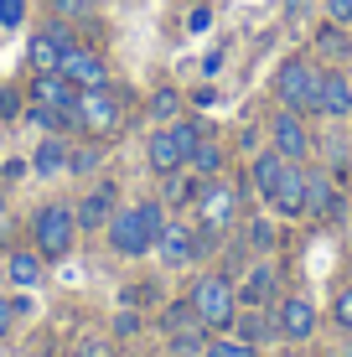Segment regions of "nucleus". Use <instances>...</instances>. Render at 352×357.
<instances>
[{
    "label": "nucleus",
    "mask_w": 352,
    "mask_h": 357,
    "mask_svg": "<svg viewBox=\"0 0 352 357\" xmlns=\"http://www.w3.org/2000/svg\"><path fill=\"white\" fill-rule=\"evenodd\" d=\"M275 321H280V342H311L321 311L306 301V295H285V301L275 305Z\"/></svg>",
    "instance_id": "9"
},
{
    "label": "nucleus",
    "mask_w": 352,
    "mask_h": 357,
    "mask_svg": "<svg viewBox=\"0 0 352 357\" xmlns=\"http://www.w3.org/2000/svg\"><path fill=\"white\" fill-rule=\"evenodd\" d=\"M275 285H280V269H275L270 259H259L244 275V285H238V305H264L275 295Z\"/></svg>",
    "instance_id": "19"
},
{
    "label": "nucleus",
    "mask_w": 352,
    "mask_h": 357,
    "mask_svg": "<svg viewBox=\"0 0 352 357\" xmlns=\"http://www.w3.org/2000/svg\"><path fill=\"white\" fill-rule=\"evenodd\" d=\"M99 166H104V145L89 135V145H78V151L68 155V171H72V176H93Z\"/></svg>",
    "instance_id": "25"
},
{
    "label": "nucleus",
    "mask_w": 352,
    "mask_h": 357,
    "mask_svg": "<svg viewBox=\"0 0 352 357\" xmlns=\"http://www.w3.org/2000/svg\"><path fill=\"white\" fill-rule=\"evenodd\" d=\"M347 166H352V130H347Z\"/></svg>",
    "instance_id": "41"
},
{
    "label": "nucleus",
    "mask_w": 352,
    "mask_h": 357,
    "mask_svg": "<svg viewBox=\"0 0 352 357\" xmlns=\"http://www.w3.org/2000/svg\"><path fill=\"white\" fill-rule=\"evenodd\" d=\"M337 171L332 166H306V218H332V223H337V218H342L347 213V197L342 192H337Z\"/></svg>",
    "instance_id": "7"
},
{
    "label": "nucleus",
    "mask_w": 352,
    "mask_h": 357,
    "mask_svg": "<svg viewBox=\"0 0 352 357\" xmlns=\"http://www.w3.org/2000/svg\"><path fill=\"white\" fill-rule=\"evenodd\" d=\"M347 218H352V192H347Z\"/></svg>",
    "instance_id": "43"
},
{
    "label": "nucleus",
    "mask_w": 352,
    "mask_h": 357,
    "mask_svg": "<svg viewBox=\"0 0 352 357\" xmlns=\"http://www.w3.org/2000/svg\"><path fill=\"white\" fill-rule=\"evenodd\" d=\"M187 301L197 305V316H202L208 331H228L234 316H238V285L228 275H197V285H192Z\"/></svg>",
    "instance_id": "4"
},
{
    "label": "nucleus",
    "mask_w": 352,
    "mask_h": 357,
    "mask_svg": "<svg viewBox=\"0 0 352 357\" xmlns=\"http://www.w3.org/2000/svg\"><path fill=\"white\" fill-rule=\"evenodd\" d=\"M57 73L72 83V89H109V63L99 52H89V47H68L63 52V63H57Z\"/></svg>",
    "instance_id": "8"
},
{
    "label": "nucleus",
    "mask_w": 352,
    "mask_h": 357,
    "mask_svg": "<svg viewBox=\"0 0 352 357\" xmlns=\"http://www.w3.org/2000/svg\"><path fill=\"white\" fill-rule=\"evenodd\" d=\"M316 114L326 119H347L352 114V78L342 68H332V73H321V93H316Z\"/></svg>",
    "instance_id": "14"
},
{
    "label": "nucleus",
    "mask_w": 352,
    "mask_h": 357,
    "mask_svg": "<svg viewBox=\"0 0 352 357\" xmlns=\"http://www.w3.org/2000/svg\"><path fill=\"white\" fill-rule=\"evenodd\" d=\"M197 213H202V223H208V228L223 233V228L238 218V197H234V187H228V181H217V176H208V181L197 187Z\"/></svg>",
    "instance_id": "10"
},
{
    "label": "nucleus",
    "mask_w": 352,
    "mask_h": 357,
    "mask_svg": "<svg viewBox=\"0 0 352 357\" xmlns=\"http://www.w3.org/2000/svg\"><path fill=\"white\" fill-rule=\"evenodd\" d=\"M270 207H275L280 218H306V166H300V161L285 166L280 187L270 192Z\"/></svg>",
    "instance_id": "13"
},
{
    "label": "nucleus",
    "mask_w": 352,
    "mask_h": 357,
    "mask_svg": "<svg viewBox=\"0 0 352 357\" xmlns=\"http://www.w3.org/2000/svg\"><path fill=\"white\" fill-rule=\"evenodd\" d=\"M89 6H99V0H89Z\"/></svg>",
    "instance_id": "44"
},
{
    "label": "nucleus",
    "mask_w": 352,
    "mask_h": 357,
    "mask_svg": "<svg viewBox=\"0 0 352 357\" xmlns=\"http://www.w3.org/2000/svg\"><path fill=\"white\" fill-rule=\"evenodd\" d=\"M72 357H114V337H78L72 342Z\"/></svg>",
    "instance_id": "33"
},
{
    "label": "nucleus",
    "mask_w": 352,
    "mask_h": 357,
    "mask_svg": "<svg viewBox=\"0 0 352 357\" xmlns=\"http://www.w3.org/2000/svg\"><path fill=\"white\" fill-rule=\"evenodd\" d=\"M316 57L321 63H347L352 57V31L337 26V21H326V26L316 31Z\"/></svg>",
    "instance_id": "23"
},
{
    "label": "nucleus",
    "mask_w": 352,
    "mask_h": 357,
    "mask_svg": "<svg viewBox=\"0 0 352 357\" xmlns=\"http://www.w3.org/2000/svg\"><path fill=\"white\" fill-rule=\"evenodd\" d=\"M234 331L238 342H249V347H270V342H280V321H275V311H264V305H238L234 316Z\"/></svg>",
    "instance_id": "11"
},
{
    "label": "nucleus",
    "mask_w": 352,
    "mask_h": 357,
    "mask_svg": "<svg viewBox=\"0 0 352 357\" xmlns=\"http://www.w3.org/2000/svg\"><path fill=\"white\" fill-rule=\"evenodd\" d=\"M21 114H26V93H21L16 83H6V89H0V119H10V125H16Z\"/></svg>",
    "instance_id": "32"
},
{
    "label": "nucleus",
    "mask_w": 352,
    "mask_h": 357,
    "mask_svg": "<svg viewBox=\"0 0 352 357\" xmlns=\"http://www.w3.org/2000/svg\"><path fill=\"white\" fill-rule=\"evenodd\" d=\"M270 145L285 155V161H311V151H316V140H311L306 130V114H296V109H280V114L270 119Z\"/></svg>",
    "instance_id": "6"
},
{
    "label": "nucleus",
    "mask_w": 352,
    "mask_h": 357,
    "mask_svg": "<svg viewBox=\"0 0 352 357\" xmlns=\"http://www.w3.org/2000/svg\"><path fill=\"white\" fill-rule=\"evenodd\" d=\"M57 63H63V47H57L47 31H36V36H31V68H36V73H52Z\"/></svg>",
    "instance_id": "26"
},
{
    "label": "nucleus",
    "mask_w": 352,
    "mask_h": 357,
    "mask_svg": "<svg viewBox=\"0 0 352 357\" xmlns=\"http://www.w3.org/2000/svg\"><path fill=\"white\" fill-rule=\"evenodd\" d=\"M72 213H78V228H89V233H104L109 213H114V187H109V181H99V187H93L89 197H83V202L72 207Z\"/></svg>",
    "instance_id": "17"
},
{
    "label": "nucleus",
    "mask_w": 352,
    "mask_h": 357,
    "mask_svg": "<svg viewBox=\"0 0 352 357\" xmlns=\"http://www.w3.org/2000/svg\"><path fill=\"white\" fill-rule=\"evenodd\" d=\"M31 171V161H21V155H10V161H0V187H16L21 176Z\"/></svg>",
    "instance_id": "37"
},
{
    "label": "nucleus",
    "mask_w": 352,
    "mask_h": 357,
    "mask_svg": "<svg viewBox=\"0 0 352 357\" xmlns=\"http://www.w3.org/2000/svg\"><path fill=\"white\" fill-rule=\"evenodd\" d=\"M21 21H26V0H0V26L16 31Z\"/></svg>",
    "instance_id": "36"
},
{
    "label": "nucleus",
    "mask_w": 352,
    "mask_h": 357,
    "mask_svg": "<svg viewBox=\"0 0 352 357\" xmlns=\"http://www.w3.org/2000/svg\"><path fill=\"white\" fill-rule=\"evenodd\" d=\"M202 347H208V326H192V331H171V352L192 357V352H202Z\"/></svg>",
    "instance_id": "31"
},
{
    "label": "nucleus",
    "mask_w": 352,
    "mask_h": 357,
    "mask_svg": "<svg viewBox=\"0 0 352 357\" xmlns=\"http://www.w3.org/2000/svg\"><path fill=\"white\" fill-rule=\"evenodd\" d=\"M31 98H36V104L63 109V114H68V130H78V119H72V109H78V89H72L57 68H52V73H36V78H31Z\"/></svg>",
    "instance_id": "12"
},
{
    "label": "nucleus",
    "mask_w": 352,
    "mask_h": 357,
    "mask_svg": "<svg viewBox=\"0 0 352 357\" xmlns=\"http://www.w3.org/2000/svg\"><path fill=\"white\" fill-rule=\"evenodd\" d=\"M285 166H290V161H285L280 151H275V145H270V151H264V155H254V161H249V181H254V192H259L264 202H270V192L280 187Z\"/></svg>",
    "instance_id": "20"
},
{
    "label": "nucleus",
    "mask_w": 352,
    "mask_h": 357,
    "mask_svg": "<svg viewBox=\"0 0 352 357\" xmlns=\"http://www.w3.org/2000/svg\"><path fill=\"white\" fill-rule=\"evenodd\" d=\"M145 161H151L155 176H171V171L187 166V151L176 145V130H171V125H161L151 140H145Z\"/></svg>",
    "instance_id": "15"
},
{
    "label": "nucleus",
    "mask_w": 352,
    "mask_h": 357,
    "mask_svg": "<svg viewBox=\"0 0 352 357\" xmlns=\"http://www.w3.org/2000/svg\"><path fill=\"white\" fill-rule=\"evenodd\" d=\"M72 243H78V213H72L68 202L36 207V218H31V249L42 254V259H68Z\"/></svg>",
    "instance_id": "2"
},
{
    "label": "nucleus",
    "mask_w": 352,
    "mask_h": 357,
    "mask_svg": "<svg viewBox=\"0 0 352 357\" xmlns=\"http://www.w3.org/2000/svg\"><path fill=\"white\" fill-rule=\"evenodd\" d=\"M202 357H264V347H249V342H238V337H217L202 347Z\"/></svg>",
    "instance_id": "28"
},
{
    "label": "nucleus",
    "mask_w": 352,
    "mask_h": 357,
    "mask_svg": "<svg viewBox=\"0 0 352 357\" xmlns=\"http://www.w3.org/2000/svg\"><path fill=\"white\" fill-rule=\"evenodd\" d=\"M151 119H155V125L181 119V93H176V89H155V93H151Z\"/></svg>",
    "instance_id": "27"
},
{
    "label": "nucleus",
    "mask_w": 352,
    "mask_h": 357,
    "mask_svg": "<svg viewBox=\"0 0 352 357\" xmlns=\"http://www.w3.org/2000/svg\"><path fill=\"white\" fill-rule=\"evenodd\" d=\"M42 275H47V259L36 249H10L6 254V280L16 290H31V285H42Z\"/></svg>",
    "instance_id": "18"
},
{
    "label": "nucleus",
    "mask_w": 352,
    "mask_h": 357,
    "mask_svg": "<svg viewBox=\"0 0 352 357\" xmlns=\"http://www.w3.org/2000/svg\"><path fill=\"white\" fill-rule=\"evenodd\" d=\"M0 218H6V192H0Z\"/></svg>",
    "instance_id": "42"
},
{
    "label": "nucleus",
    "mask_w": 352,
    "mask_h": 357,
    "mask_svg": "<svg viewBox=\"0 0 352 357\" xmlns=\"http://www.w3.org/2000/svg\"><path fill=\"white\" fill-rule=\"evenodd\" d=\"M166 228V202H135V207H114L104 223V238L119 259H140L155 254V238Z\"/></svg>",
    "instance_id": "1"
},
{
    "label": "nucleus",
    "mask_w": 352,
    "mask_h": 357,
    "mask_svg": "<svg viewBox=\"0 0 352 357\" xmlns=\"http://www.w3.org/2000/svg\"><path fill=\"white\" fill-rule=\"evenodd\" d=\"M155 254H161L166 264H192L197 259V233L181 228V223H166L161 238H155Z\"/></svg>",
    "instance_id": "16"
},
{
    "label": "nucleus",
    "mask_w": 352,
    "mask_h": 357,
    "mask_svg": "<svg viewBox=\"0 0 352 357\" xmlns=\"http://www.w3.org/2000/svg\"><path fill=\"white\" fill-rule=\"evenodd\" d=\"M332 316H337V326L352 337V285H342L337 290V305H332Z\"/></svg>",
    "instance_id": "35"
},
{
    "label": "nucleus",
    "mask_w": 352,
    "mask_h": 357,
    "mask_svg": "<svg viewBox=\"0 0 352 357\" xmlns=\"http://www.w3.org/2000/svg\"><path fill=\"white\" fill-rule=\"evenodd\" d=\"M10 321H16V305H10V301H0V342L10 337Z\"/></svg>",
    "instance_id": "40"
},
{
    "label": "nucleus",
    "mask_w": 352,
    "mask_h": 357,
    "mask_svg": "<svg viewBox=\"0 0 352 357\" xmlns=\"http://www.w3.org/2000/svg\"><path fill=\"white\" fill-rule=\"evenodd\" d=\"M161 326H166V337H171V331H192V326H202V316H197V305L192 301H171L161 311Z\"/></svg>",
    "instance_id": "24"
},
{
    "label": "nucleus",
    "mask_w": 352,
    "mask_h": 357,
    "mask_svg": "<svg viewBox=\"0 0 352 357\" xmlns=\"http://www.w3.org/2000/svg\"><path fill=\"white\" fill-rule=\"evenodd\" d=\"M321 73H326V68H316V57H285L280 73H275V98H280V109H296V114H316Z\"/></svg>",
    "instance_id": "3"
},
{
    "label": "nucleus",
    "mask_w": 352,
    "mask_h": 357,
    "mask_svg": "<svg viewBox=\"0 0 352 357\" xmlns=\"http://www.w3.org/2000/svg\"><path fill=\"white\" fill-rule=\"evenodd\" d=\"M326 6V21H337V26H352V0H321Z\"/></svg>",
    "instance_id": "39"
},
{
    "label": "nucleus",
    "mask_w": 352,
    "mask_h": 357,
    "mask_svg": "<svg viewBox=\"0 0 352 357\" xmlns=\"http://www.w3.org/2000/svg\"><path fill=\"white\" fill-rule=\"evenodd\" d=\"M89 0H52V16H63V21H83V16H89Z\"/></svg>",
    "instance_id": "38"
},
{
    "label": "nucleus",
    "mask_w": 352,
    "mask_h": 357,
    "mask_svg": "<svg viewBox=\"0 0 352 357\" xmlns=\"http://www.w3.org/2000/svg\"><path fill=\"white\" fill-rule=\"evenodd\" d=\"M72 119H78L83 135L109 140V135L125 130V98H119L114 89H78V109H72Z\"/></svg>",
    "instance_id": "5"
},
{
    "label": "nucleus",
    "mask_w": 352,
    "mask_h": 357,
    "mask_svg": "<svg viewBox=\"0 0 352 357\" xmlns=\"http://www.w3.org/2000/svg\"><path fill=\"white\" fill-rule=\"evenodd\" d=\"M197 187H202V181H181L176 171H171V176H166V197H161V202H192Z\"/></svg>",
    "instance_id": "34"
},
{
    "label": "nucleus",
    "mask_w": 352,
    "mask_h": 357,
    "mask_svg": "<svg viewBox=\"0 0 352 357\" xmlns=\"http://www.w3.org/2000/svg\"><path fill=\"white\" fill-rule=\"evenodd\" d=\"M68 155H72V145L63 140V135H47L42 145H36V155H31V171L36 176H57V171H68Z\"/></svg>",
    "instance_id": "21"
},
{
    "label": "nucleus",
    "mask_w": 352,
    "mask_h": 357,
    "mask_svg": "<svg viewBox=\"0 0 352 357\" xmlns=\"http://www.w3.org/2000/svg\"><path fill=\"white\" fill-rule=\"evenodd\" d=\"M109 331H114V342H130V337H140V331H145V316H140V311H130V305H125V311H114V321H109Z\"/></svg>",
    "instance_id": "30"
},
{
    "label": "nucleus",
    "mask_w": 352,
    "mask_h": 357,
    "mask_svg": "<svg viewBox=\"0 0 352 357\" xmlns=\"http://www.w3.org/2000/svg\"><path fill=\"white\" fill-rule=\"evenodd\" d=\"M223 161H228V151H223V140H217V135H202V140L192 145V155H187V166L197 171L202 181L217 176V171H223Z\"/></svg>",
    "instance_id": "22"
},
{
    "label": "nucleus",
    "mask_w": 352,
    "mask_h": 357,
    "mask_svg": "<svg viewBox=\"0 0 352 357\" xmlns=\"http://www.w3.org/2000/svg\"><path fill=\"white\" fill-rule=\"evenodd\" d=\"M244 238H249V249L270 254V249H275V223H270V218H249V223H244Z\"/></svg>",
    "instance_id": "29"
}]
</instances>
